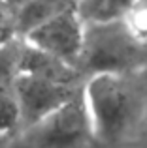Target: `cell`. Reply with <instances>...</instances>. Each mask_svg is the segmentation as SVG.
<instances>
[{"instance_id": "obj_1", "label": "cell", "mask_w": 147, "mask_h": 148, "mask_svg": "<svg viewBox=\"0 0 147 148\" xmlns=\"http://www.w3.org/2000/svg\"><path fill=\"white\" fill-rule=\"evenodd\" d=\"M81 96L100 146L123 137L136 118L138 94L134 84L128 81V75H91Z\"/></svg>"}, {"instance_id": "obj_2", "label": "cell", "mask_w": 147, "mask_h": 148, "mask_svg": "<svg viewBox=\"0 0 147 148\" xmlns=\"http://www.w3.org/2000/svg\"><path fill=\"white\" fill-rule=\"evenodd\" d=\"M145 43L132 36L125 21L83 25V45L76 69L89 75H126L145 62Z\"/></svg>"}, {"instance_id": "obj_3", "label": "cell", "mask_w": 147, "mask_h": 148, "mask_svg": "<svg viewBox=\"0 0 147 148\" xmlns=\"http://www.w3.org/2000/svg\"><path fill=\"white\" fill-rule=\"evenodd\" d=\"M10 148H100L81 92L38 122L21 127Z\"/></svg>"}, {"instance_id": "obj_4", "label": "cell", "mask_w": 147, "mask_h": 148, "mask_svg": "<svg viewBox=\"0 0 147 148\" xmlns=\"http://www.w3.org/2000/svg\"><path fill=\"white\" fill-rule=\"evenodd\" d=\"M11 94L21 112V127H26L70 101L77 90L68 83L17 73L11 81Z\"/></svg>"}, {"instance_id": "obj_5", "label": "cell", "mask_w": 147, "mask_h": 148, "mask_svg": "<svg viewBox=\"0 0 147 148\" xmlns=\"http://www.w3.org/2000/svg\"><path fill=\"white\" fill-rule=\"evenodd\" d=\"M21 40L76 68L83 45V23L76 15L74 8H68L30 30Z\"/></svg>"}, {"instance_id": "obj_6", "label": "cell", "mask_w": 147, "mask_h": 148, "mask_svg": "<svg viewBox=\"0 0 147 148\" xmlns=\"http://www.w3.org/2000/svg\"><path fill=\"white\" fill-rule=\"evenodd\" d=\"M17 73L36 75V77H44V79L72 84V81L76 79V75L79 71L76 68H72L70 64H66V62L59 60V58L51 56V54H47L44 51L28 45L26 41H23Z\"/></svg>"}, {"instance_id": "obj_7", "label": "cell", "mask_w": 147, "mask_h": 148, "mask_svg": "<svg viewBox=\"0 0 147 148\" xmlns=\"http://www.w3.org/2000/svg\"><path fill=\"white\" fill-rule=\"evenodd\" d=\"M68 8H72V0H28L13 11L15 32L19 38H25L30 30L44 25Z\"/></svg>"}, {"instance_id": "obj_8", "label": "cell", "mask_w": 147, "mask_h": 148, "mask_svg": "<svg viewBox=\"0 0 147 148\" xmlns=\"http://www.w3.org/2000/svg\"><path fill=\"white\" fill-rule=\"evenodd\" d=\"M134 0H72V8L83 25L121 21Z\"/></svg>"}, {"instance_id": "obj_9", "label": "cell", "mask_w": 147, "mask_h": 148, "mask_svg": "<svg viewBox=\"0 0 147 148\" xmlns=\"http://www.w3.org/2000/svg\"><path fill=\"white\" fill-rule=\"evenodd\" d=\"M21 45H23L21 38H15V40L10 41V43L0 45V86L11 84L13 77L17 75Z\"/></svg>"}, {"instance_id": "obj_10", "label": "cell", "mask_w": 147, "mask_h": 148, "mask_svg": "<svg viewBox=\"0 0 147 148\" xmlns=\"http://www.w3.org/2000/svg\"><path fill=\"white\" fill-rule=\"evenodd\" d=\"M21 130V112L13 94L4 88L0 92V135H10Z\"/></svg>"}, {"instance_id": "obj_11", "label": "cell", "mask_w": 147, "mask_h": 148, "mask_svg": "<svg viewBox=\"0 0 147 148\" xmlns=\"http://www.w3.org/2000/svg\"><path fill=\"white\" fill-rule=\"evenodd\" d=\"M123 21L132 32V36L147 45V0H134L132 8Z\"/></svg>"}, {"instance_id": "obj_12", "label": "cell", "mask_w": 147, "mask_h": 148, "mask_svg": "<svg viewBox=\"0 0 147 148\" xmlns=\"http://www.w3.org/2000/svg\"><path fill=\"white\" fill-rule=\"evenodd\" d=\"M15 38H19V36H17V32H15L13 13H11L6 6L0 4V45L10 43Z\"/></svg>"}, {"instance_id": "obj_13", "label": "cell", "mask_w": 147, "mask_h": 148, "mask_svg": "<svg viewBox=\"0 0 147 148\" xmlns=\"http://www.w3.org/2000/svg\"><path fill=\"white\" fill-rule=\"evenodd\" d=\"M28 0H2V6H6L8 10L13 13L15 10H19V8L23 6V4H26Z\"/></svg>"}, {"instance_id": "obj_14", "label": "cell", "mask_w": 147, "mask_h": 148, "mask_svg": "<svg viewBox=\"0 0 147 148\" xmlns=\"http://www.w3.org/2000/svg\"><path fill=\"white\" fill-rule=\"evenodd\" d=\"M4 88H6V86H0V92H2V90H4Z\"/></svg>"}, {"instance_id": "obj_15", "label": "cell", "mask_w": 147, "mask_h": 148, "mask_svg": "<svg viewBox=\"0 0 147 148\" xmlns=\"http://www.w3.org/2000/svg\"><path fill=\"white\" fill-rule=\"evenodd\" d=\"M0 4H2V0H0Z\"/></svg>"}]
</instances>
